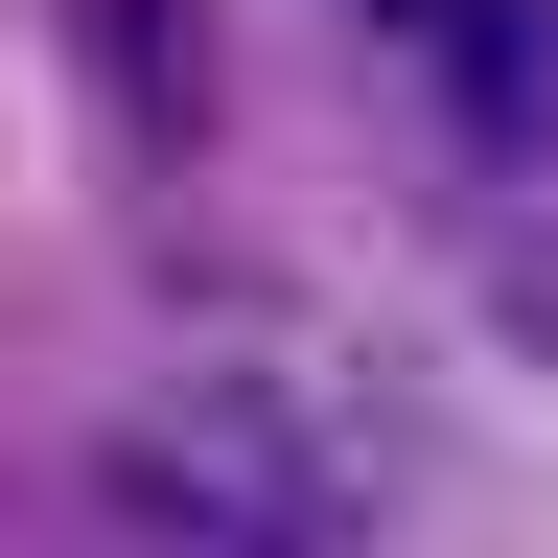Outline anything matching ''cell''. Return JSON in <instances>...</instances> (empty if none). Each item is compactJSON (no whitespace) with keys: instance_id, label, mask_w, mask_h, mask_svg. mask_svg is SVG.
Here are the masks:
<instances>
[{"instance_id":"7a4b0ae2","label":"cell","mask_w":558,"mask_h":558,"mask_svg":"<svg viewBox=\"0 0 558 558\" xmlns=\"http://www.w3.org/2000/svg\"><path fill=\"white\" fill-rule=\"evenodd\" d=\"M70 70L117 94L140 163H186L209 117H233V47H209V0H70Z\"/></svg>"},{"instance_id":"6da1fadb","label":"cell","mask_w":558,"mask_h":558,"mask_svg":"<svg viewBox=\"0 0 558 558\" xmlns=\"http://www.w3.org/2000/svg\"><path fill=\"white\" fill-rule=\"evenodd\" d=\"M70 488H94L117 558H373V488H349L279 396H140Z\"/></svg>"},{"instance_id":"3957f363","label":"cell","mask_w":558,"mask_h":558,"mask_svg":"<svg viewBox=\"0 0 558 558\" xmlns=\"http://www.w3.org/2000/svg\"><path fill=\"white\" fill-rule=\"evenodd\" d=\"M418 47H442V117L465 140H535L558 117V0H442Z\"/></svg>"},{"instance_id":"277c9868","label":"cell","mask_w":558,"mask_h":558,"mask_svg":"<svg viewBox=\"0 0 558 558\" xmlns=\"http://www.w3.org/2000/svg\"><path fill=\"white\" fill-rule=\"evenodd\" d=\"M396 24H442V0H396Z\"/></svg>"}]
</instances>
